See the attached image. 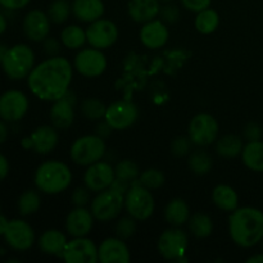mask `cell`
Instances as JSON below:
<instances>
[{"label": "cell", "mask_w": 263, "mask_h": 263, "mask_svg": "<svg viewBox=\"0 0 263 263\" xmlns=\"http://www.w3.org/2000/svg\"><path fill=\"white\" fill-rule=\"evenodd\" d=\"M73 71V64L64 57H49L33 67L27 77V86L36 98L53 103L69 91Z\"/></svg>", "instance_id": "1"}, {"label": "cell", "mask_w": 263, "mask_h": 263, "mask_svg": "<svg viewBox=\"0 0 263 263\" xmlns=\"http://www.w3.org/2000/svg\"><path fill=\"white\" fill-rule=\"evenodd\" d=\"M229 235L241 248H253L263 240V212L254 207H238L229 217Z\"/></svg>", "instance_id": "2"}, {"label": "cell", "mask_w": 263, "mask_h": 263, "mask_svg": "<svg viewBox=\"0 0 263 263\" xmlns=\"http://www.w3.org/2000/svg\"><path fill=\"white\" fill-rule=\"evenodd\" d=\"M72 175L68 164L57 159L45 161L37 167L33 176L36 189L48 195H57L71 186Z\"/></svg>", "instance_id": "3"}, {"label": "cell", "mask_w": 263, "mask_h": 263, "mask_svg": "<svg viewBox=\"0 0 263 263\" xmlns=\"http://www.w3.org/2000/svg\"><path fill=\"white\" fill-rule=\"evenodd\" d=\"M35 53L26 44L8 48L2 61V68L10 80L27 79L35 67Z\"/></svg>", "instance_id": "4"}, {"label": "cell", "mask_w": 263, "mask_h": 263, "mask_svg": "<svg viewBox=\"0 0 263 263\" xmlns=\"http://www.w3.org/2000/svg\"><path fill=\"white\" fill-rule=\"evenodd\" d=\"M107 152L105 140L97 134L77 138L69 148V158L74 164L87 167L102 161Z\"/></svg>", "instance_id": "5"}, {"label": "cell", "mask_w": 263, "mask_h": 263, "mask_svg": "<svg viewBox=\"0 0 263 263\" xmlns=\"http://www.w3.org/2000/svg\"><path fill=\"white\" fill-rule=\"evenodd\" d=\"M125 210L127 215L136 221H146L151 218L156 210V200L152 190L139 182L131 185L125 194Z\"/></svg>", "instance_id": "6"}, {"label": "cell", "mask_w": 263, "mask_h": 263, "mask_svg": "<svg viewBox=\"0 0 263 263\" xmlns=\"http://www.w3.org/2000/svg\"><path fill=\"white\" fill-rule=\"evenodd\" d=\"M125 208V195L109 187L97 193L90 202V211L99 222H109L120 216Z\"/></svg>", "instance_id": "7"}, {"label": "cell", "mask_w": 263, "mask_h": 263, "mask_svg": "<svg viewBox=\"0 0 263 263\" xmlns=\"http://www.w3.org/2000/svg\"><path fill=\"white\" fill-rule=\"evenodd\" d=\"M187 246H189V239L186 233L180 228H174L164 230L159 235L157 248L159 254L167 261H186L185 254H186Z\"/></svg>", "instance_id": "8"}, {"label": "cell", "mask_w": 263, "mask_h": 263, "mask_svg": "<svg viewBox=\"0 0 263 263\" xmlns=\"http://www.w3.org/2000/svg\"><path fill=\"white\" fill-rule=\"evenodd\" d=\"M218 131L220 126L217 120L210 113H198L187 126V136L194 145L200 148L212 145L217 140Z\"/></svg>", "instance_id": "9"}, {"label": "cell", "mask_w": 263, "mask_h": 263, "mask_svg": "<svg viewBox=\"0 0 263 263\" xmlns=\"http://www.w3.org/2000/svg\"><path fill=\"white\" fill-rule=\"evenodd\" d=\"M108 67L105 54L100 49L90 48L81 49L73 59V68L77 73L87 79H95L102 76Z\"/></svg>", "instance_id": "10"}, {"label": "cell", "mask_w": 263, "mask_h": 263, "mask_svg": "<svg viewBox=\"0 0 263 263\" xmlns=\"http://www.w3.org/2000/svg\"><path fill=\"white\" fill-rule=\"evenodd\" d=\"M139 118V108L130 100H117L107 107L104 120L115 131H123L135 125Z\"/></svg>", "instance_id": "11"}, {"label": "cell", "mask_w": 263, "mask_h": 263, "mask_svg": "<svg viewBox=\"0 0 263 263\" xmlns=\"http://www.w3.org/2000/svg\"><path fill=\"white\" fill-rule=\"evenodd\" d=\"M87 44L95 49L105 50L115 45L118 39V27L113 21L99 18L86 28Z\"/></svg>", "instance_id": "12"}, {"label": "cell", "mask_w": 263, "mask_h": 263, "mask_svg": "<svg viewBox=\"0 0 263 263\" xmlns=\"http://www.w3.org/2000/svg\"><path fill=\"white\" fill-rule=\"evenodd\" d=\"M61 258L67 263H97L98 247L87 236L72 238L67 241Z\"/></svg>", "instance_id": "13"}, {"label": "cell", "mask_w": 263, "mask_h": 263, "mask_svg": "<svg viewBox=\"0 0 263 263\" xmlns=\"http://www.w3.org/2000/svg\"><path fill=\"white\" fill-rule=\"evenodd\" d=\"M28 108V98L20 90H8L0 95V118L5 122H17L22 120Z\"/></svg>", "instance_id": "14"}, {"label": "cell", "mask_w": 263, "mask_h": 263, "mask_svg": "<svg viewBox=\"0 0 263 263\" xmlns=\"http://www.w3.org/2000/svg\"><path fill=\"white\" fill-rule=\"evenodd\" d=\"M116 180L115 167L105 161H99L86 167L84 184L91 193H99L112 186Z\"/></svg>", "instance_id": "15"}, {"label": "cell", "mask_w": 263, "mask_h": 263, "mask_svg": "<svg viewBox=\"0 0 263 263\" xmlns=\"http://www.w3.org/2000/svg\"><path fill=\"white\" fill-rule=\"evenodd\" d=\"M4 239L10 248L23 252L35 244V231L25 220H12L5 230Z\"/></svg>", "instance_id": "16"}, {"label": "cell", "mask_w": 263, "mask_h": 263, "mask_svg": "<svg viewBox=\"0 0 263 263\" xmlns=\"http://www.w3.org/2000/svg\"><path fill=\"white\" fill-rule=\"evenodd\" d=\"M51 21L43 10H30L23 18L22 28L26 37L33 43H41L50 35Z\"/></svg>", "instance_id": "17"}, {"label": "cell", "mask_w": 263, "mask_h": 263, "mask_svg": "<svg viewBox=\"0 0 263 263\" xmlns=\"http://www.w3.org/2000/svg\"><path fill=\"white\" fill-rule=\"evenodd\" d=\"M141 44L146 49L151 50H158L163 48L170 39V31L166 23L161 18H156L149 22L143 23V27L140 28L139 32Z\"/></svg>", "instance_id": "18"}, {"label": "cell", "mask_w": 263, "mask_h": 263, "mask_svg": "<svg viewBox=\"0 0 263 263\" xmlns=\"http://www.w3.org/2000/svg\"><path fill=\"white\" fill-rule=\"evenodd\" d=\"M94 216L90 208L74 207L66 217V231L72 238L87 236L94 228Z\"/></svg>", "instance_id": "19"}, {"label": "cell", "mask_w": 263, "mask_h": 263, "mask_svg": "<svg viewBox=\"0 0 263 263\" xmlns=\"http://www.w3.org/2000/svg\"><path fill=\"white\" fill-rule=\"evenodd\" d=\"M98 258L102 263H128L131 253L123 239L113 236L104 239L98 247Z\"/></svg>", "instance_id": "20"}, {"label": "cell", "mask_w": 263, "mask_h": 263, "mask_svg": "<svg viewBox=\"0 0 263 263\" xmlns=\"http://www.w3.org/2000/svg\"><path fill=\"white\" fill-rule=\"evenodd\" d=\"M51 125L57 130H67L74 122V97L72 94L69 99V91L61 99L53 102L49 112Z\"/></svg>", "instance_id": "21"}, {"label": "cell", "mask_w": 263, "mask_h": 263, "mask_svg": "<svg viewBox=\"0 0 263 263\" xmlns=\"http://www.w3.org/2000/svg\"><path fill=\"white\" fill-rule=\"evenodd\" d=\"M28 138L31 141V149L41 156L51 153L59 143L58 130L53 125L39 126Z\"/></svg>", "instance_id": "22"}, {"label": "cell", "mask_w": 263, "mask_h": 263, "mask_svg": "<svg viewBox=\"0 0 263 263\" xmlns=\"http://www.w3.org/2000/svg\"><path fill=\"white\" fill-rule=\"evenodd\" d=\"M161 10L159 0H130L127 4L128 17L136 23H146L156 20Z\"/></svg>", "instance_id": "23"}, {"label": "cell", "mask_w": 263, "mask_h": 263, "mask_svg": "<svg viewBox=\"0 0 263 263\" xmlns=\"http://www.w3.org/2000/svg\"><path fill=\"white\" fill-rule=\"evenodd\" d=\"M105 13V5L103 0H73L72 2V14L77 21L84 23H91L103 18Z\"/></svg>", "instance_id": "24"}, {"label": "cell", "mask_w": 263, "mask_h": 263, "mask_svg": "<svg viewBox=\"0 0 263 263\" xmlns=\"http://www.w3.org/2000/svg\"><path fill=\"white\" fill-rule=\"evenodd\" d=\"M67 236L58 229H49L40 235L37 246L43 253L48 256L62 257L64 247L67 244Z\"/></svg>", "instance_id": "25"}, {"label": "cell", "mask_w": 263, "mask_h": 263, "mask_svg": "<svg viewBox=\"0 0 263 263\" xmlns=\"http://www.w3.org/2000/svg\"><path fill=\"white\" fill-rule=\"evenodd\" d=\"M163 216L170 226L181 228L185 223H187L192 215H190L189 205L182 198H174L167 203Z\"/></svg>", "instance_id": "26"}, {"label": "cell", "mask_w": 263, "mask_h": 263, "mask_svg": "<svg viewBox=\"0 0 263 263\" xmlns=\"http://www.w3.org/2000/svg\"><path fill=\"white\" fill-rule=\"evenodd\" d=\"M212 202L218 210L231 213L239 207L238 193L229 185H217L212 190Z\"/></svg>", "instance_id": "27"}, {"label": "cell", "mask_w": 263, "mask_h": 263, "mask_svg": "<svg viewBox=\"0 0 263 263\" xmlns=\"http://www.w3.org/2000/svg\"><path fill=\"white\" fill-rule=\"evenodd\" d=\"M244 148V138L236 134H228L216 140V153L222 158H235L241 156Z\"/></svg>", "instance_id": "28"}, {"label": "cell", "mask_w": 263, "mask_h": 263, "mask_svg": "<svg viewBox=\"0 0 263 263\" xmlns=\"http://www.w3.org/2000/svg\"><path fill=\"white\" fill-rule=\"evenodd\" d=\"M244 166L254 172H263V141H247L241 152Z\"/></svg>", "instance_id": "29"}, {"label": "cell", "mask_w": 263, "mask_h": 263, "mask_svg": "<svg viewBox=\"0 0 263 263\" xmlns=\"http://www.w3.org/2000/svg\"><path fill=\"white\" fill-rule=\"evenodd\" d=\"M61 43L69 50H79L87 43L86 30L79 25H68L62 30Z\"/></svg>", "instance_id": "30"}, {"label": "cell", "mask_w": 263, "mask_h": 263, "mask_svg": "<svg viewBox=\"0 0 263 263\" xmlns=\"http://www.w3.org/2000/svg\"><path fill=\"white\" fill-rule=\"evenodd\" d=\"M187 228L193 236L198 239H205L213 233V221L205 213L198 212L190 216L187 221Z\"/></svg>", "instance_id": "31"}, {"label": "cell", "mask_w": 263, "mask_h": 263, "mask_svg": "<svg viewBox=\"0 0 263 263\" xmlns=\"http://www.w3.org/2000/svg\"><path fill=\"white\" fill-rule=\"evenodd\" d=\"M220 25V15L212 8L198 12L194 20V27L202 35H211L215 32Z\"/></svg>", "instance_id": "32"}, {"label": "cell", "mask_w": 263, "mask_h": 263, "mask_svg": "<svg viewBox=\"0 0 263 263\" xmlns=\"http://www.w3.org/2000/svg\"><path fill=\"white\" fill-rule=\"evenodd\" d=\"M187 166L193 174L198 175V176H204V175L210 174L211 170H212L213 158L208 152L198 149V151L192 152L189 154Z\"/></svg>", "instance_id": "33"}, {"label": "cell", "mask_w": 263, "mask_h": 263, "mask_svg": "<svg viewBox=\"0 0 263 263\" xmlns=\"http://www.w3.org/2000/svg\"><path fill=\"white\" fill-rule=\"evenodd\" d=\"M18 212L21 216H31L37 212L41 207V197L39 190H26L18 198Z\"/></svg>", "instance_id": "34"}, {"label": "cell", "mask_w": 263, "mask_h": 263, "mask_svg": "<svg viewBox=\"0 0 263 263\" xmlns=\"http://www.w3.org/2000/svg\"><path fill=\"white\" fill-rule=\"evenodd\" d=\"M81 115L89 121L104 120L107 105L98 98H85L80 104Z\"/></svg>", "instance_id": "35"}, {"label": "cell", "mask_w": 263, "mask_h": 263, "mask_svg": "<svg viewBox=\"0 0 263 263\" xmlns=\"http://www.w3.org/2000/svg\"><path fill=\"white\" fill-rule=\"evenodd\" d=\"M46 14L51 23L62 25L67 22L69 15L72 14V3H69L68 0H54L48 7Z\"/></svg>", "instance_id": "36"}, {"label": "cell", "mask_w": 263, "mask_h": 263, "mask_svg": "<svg viewBox=\"0 0 263 263\" xmlns=\"http://www.w3.org/2000/svg\"><path fill=\"white\" fill-rule=\"evenodd\" d=\"M138 182L149 190H157L162 187L166 182L164 174L158 168H146L140 172Z\"/></svg>", "instance_id": "37"}, {"label": "cell", "mask_w": 263, "mask_h": 263, "mask_svg": "<svg viewBox=\"0 0 263 263\" xmlns=\"http://www.w3.org/2000/svg\"><path fill=\"white\" fill-rule=\"evenodd\" d=\"M115 172L117 179L125 180L130 184L133 181H138L139 176H140V168L131 159H123V161L118 162L115 166Z\"/></svg>", "instance_id": "38"}, {"label": "cell", "mask_w": 263, "mask_h": 263, "mask_svg": "<svg viewBox=\"0 0 263 263\" xmlns=\"http://www.w3.org/2000/svg\"><path fill=\"white\" fill-rule=\"evenodd\" d=\"M115 233L116 236H118L120 239H123V240H127V239L133 238L136 233V220L131 217V216L120 218L116 222Z\"/></svg>", "instance_id": "39"}, {"label": "cell", "mask_w": 263, "mask_h": 263, "mask_svg": "<svg viewBox=\"0 0 263 263\" xmlns=\"http://www.w3.org/2000/svg\"><path fill=\"white\" fill-rule=\"evenodd\" d=\"M194 144L192 143L189 136H176L170 144V151L175 157H186L192 153V146Z\"/></svg>", "instance_id": "40"}, {"label": "cell", "mask_w": 263, "mask_h": 263, "mask_svg": "<svg viewBox=\"0 0 263 263\" xmlns=\"http://www.w3.org/2000/svg\"><path fill=\"white\" fill-rule=\"evenodd\" d=\"M180 8L172 3H164V5H161L158 17L163 21L166 25H174L180 20Z\"/></svg>", "instance_id": "41"}, {"label": "cell", "mask_w": 263, "mask_h": 263, "mask_svg": "<svg viewBox=\"0 0 263 263\" xmlns=\"http://www.w3.org/2000/svg\"><path fill=\"white\" fill-rule=\"evenodd\" d=\"M86 186H79L72 192L71 202L74 207H86L91 202V194Z\"/></svg>", "instance_id": "42"}, {"label": "cell", "mask_w": 263, "mask_h": 263, "mask_svg": "<svg viewBox=\"0 0 263 263\" xmlns=\"http://www.w3.org/2000/svg\"><path fill=\"white\" fill-rule=\"evenodd\" d=\"M263 135L262 127L257 122H249L247 123L246 127L243 130V138L247 141H256L261 140Z\"/></svg>", "instance_id": "43"}, {"label": "cell", "mask_w": 263, "mask_h": 263, "mask_svg": "<svg viewBox=\"0 0 263 263\" xmlns=\"http://www.w3.org/2000/svg\"><path fill=\"white\" fill-rule=\"evenodd\" d=\"M180 3L189 12L198 13L210 8L212 0H180Z\"/></svg>", "instance_id": "44"}, {"label": "cell", "mask_w": 263, "mask_h": 263, "mask_svg": "<svg viewBox=\"0 0 263 263\" xmlns=\"http://www.w3.org/2000/svg\"><path fill=\"white\" fill-rule=\"evenodd\" d=\"M43 46H44V51H45V54L48 57H57L61 54V46L62 43L61 40H57V39L54 37H46L45 40L43 41Z\"/></svg>", "instance_id": "45"}, {"label": "cell", "mask_w": 263, "mask_h": 263, "mask_svg": "<svg viewBox=\"0 0 263 263\" xmlns=\"http://www.w3.org/2000/svg\"><path fill=\"white\" fill-rule=\"evenodd\" d=\"M31 0H0V5L5 9L9 10H18L23 9L30 4Z\"/></svg>", "instance_id": "46"}, {"label": "cell", "mask_w": 263, "mask_h": 263, "mask_svg": "<svg viewBox=\"0 0 263 263\" xmlns=\"http://www.w3.org/2000/svg\"><path fill=\"white\" fill-rule=\"evenodd\" d=\"M113 128L112 126L109 125V123L107 122V121H102V122H99L97 125V131H95V134H97L98 136H100V138H103L105 140L107 138H109L110 134L113 133Z\"/></svg>", "instance_id": "47"}, {"label": "cell", "mask_w": 263, "mask_h": 263, "mask_svg": "<svg viewBox=\"0 0 263 263\" xmlns=\"http://www.w3.org/2000/svg\"><path fill=\"white\" fill-rule=\"evenodd\" d=\"M8 174H9V162H8L7 157L0 153V181L4 180Z\"/></svg>", "instance_id": "48"}, {"label": "cell", "mask_w": 263, "mask_h": 263, "mask_svg": "<svg viewBox=\"0 0 263 263\" xmlns=\"http://www.w3.org/2000/svg\"><path fill=\"white\" fill-rule=\"evenodd\" d=\"M7 138H8V127L5 126L4 122L0 121V145H2L3 143H5Z\"/></svg>", "instance_id": "49"}, {"label": "cell", "mask_w": 263, "mask_h": 263, "mask_svg": "<svg viewBox=\"0 0 263 263\" xmlns=\"http://www.w3.org/2000/svg\"><path fill=\"white\" fill-rule=\"evenodd\" d=\"M8 225H9V220L7 217H4L3 215H0V235H4Z\"/></svg>", "instance_id": "50"}, {"label": "cell", "mask_w": 263, "mask_h": 263, "mask_svg": "<svg viewBox=\"0 0 263 263\" xmlns=\"http://www.w3.org/2000/svg\"><path fill=\"white\" fill-rule=\"evenodd\" d=\"M247 263H263V253L253 254L249 258H247Z\"/></svg>", "instance_id": "51"}, {"label": "cell", "mask_w": 263, "mask_h": 263, "mask_svg": "<svg viewBox=\"0 0 263 263\" xmlns=\"http://www.w3.org/2000/svg\"><path fill=\"white\" fill-rule=\"evenodd\" d=\"M5 30H7V20H5L4 15L0 13V35H3V33L5 32Z\"/></svg>", "instance_id": "52"}, {"label": "cell", "mask_w": 263, "mask_h": 263, "mask_svg": "<svg viewBox=\"0 0 263 263\" xmlns=\"http://www.w3.org/2000/svg\"><path fill=\"white\" fill-rule=\"evenodd\" d=\"M8 48H5L4 45H0V66H2V61H3V57H4L5 51H7Z\"/></svg>", "instance_id": "53"}, {"label": "cell", "mask_w": 263, "mask_h": 263, "mask_svg": "<svg viewBox=\"0 0 263 263\" xmlns=\"http://www.w3.org/2000/svg\"><path fill=\"white\" fill-rule=\"evenodd\" d=\"M159 2L163 3L164 4V3H172V2H175V0H159Z\"/></svg>", "instance_id": "54"}, {"label": "cell", "mask_w": 263, "mask_h": 263, "mask_svg": "<svg viewBox=\"0 0 263 263\" xmlns=\"http://www.w3.org/2000/svg\"><path fill=\"white\" fill-rule=\"evenodd\" d=\"M261 243H263V240H262V241H261Z\"/></svg>", "instance_id": "55"}]
</instances>
